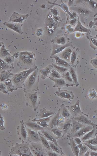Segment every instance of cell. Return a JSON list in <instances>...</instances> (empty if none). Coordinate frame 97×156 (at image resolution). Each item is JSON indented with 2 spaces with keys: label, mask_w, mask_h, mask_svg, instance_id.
Here are the masks:
<instances>
[{
  "label": "cell",
  "mask_w": 97,
  "mask_h": 156,
  "mask_svg": "<svg viewBox=\"0 0 97 156\" xmlns=\"http://www.w3.org/2000/svg\"><path fill=\"white\" fill-rule=\"evenodd\" d=\"M38 73V69L37 68L25 80L24 84V93L38 89V85L39 76Z\"/></svg>",
  "instance_id": "1"
},
{
  "label": "cell",
  "mask_w": 97,
  "mask_h": 156,
  "mask_svg": "<svg viewBox=\"0 0 97 156\" xmlns=\"http://www.w3.org/2000/svg\"><path fill=\"white\" fill-rule=\"evenodd\" d=\"M10 156H34L29 147V144L25 142L16 143L11 148Z\"/></svg>",
  "instance_id": "2"
},
{
  "label": "cell",
  "mask_w": 97,
  "mask_h": 156,
  "mask_svg": "<svg viewBox=\"0 0 97 156\" xmlns=\"http://www.w3.org/2000/svg\"><path fill=\"white\" fill-rule=\"evenodd\" d=\"M27 106L36 111L40 104V96L39 89L24 93Z\"/></svg>",
  "instance_id": "3"
},
{
  "label": "cell",
  "mask_w": 97,
  "mask_h": 156,
  "mask_svg": "<svg viewBox=\"0 0 97 156\" xmlns=\"http://www.w3.org/2000/svg\"><path fill=\"white\" fill-rule=\"evenodd\" d=\"M19 57L24 64L30 65L32 63L35 56L32 52L27 51H22L19 53Z\"/></svg>",
  "instance_id": "4"
},
{
  "label": "cell",
  "mask_w": 97,
  "mask_h": 156,
  "mask_svg": "<svg viewBox=\"0 0 97 156\" xmlns=\"http://www.w3.org/2000/svg\"><path fill=\"white\" fill-rule=\"evenodd\" d=\"M28 14H21L14 12L10 17L8 22L13 23L22 24L29 16Z\"/></svg>",
  "instance_id": "5"
},
{
  "label": "cell",
  "mask_w": 97,
  "mask_h": 156,
  "mask_svg": "<svg viewBox=\"0 0 97 156\" xmlns=\"http://www.w3.org/2000/svg\"><path fill=\"white\" fill-rule=\"evenodd\" d=\"M26 125L23 121L20 122V125L17 127V132L19 138L22 142H25L28 137V133Z\"/></svg>",
  "instance_id": "6"
},
{
  "label": "cell",
  "mask_w": 97,
  "mask_h": 156,
  "mask_svg": "<svg viewBox=\"0 0 97 156\" xmlns=\"http://www.w3.org/2000/svg\"><path fill=\"white\" fill-rule=\"evenodd\" d=\"M55 93L59 97L63 99L71 100L74 99L75 95L73 92L65 90H59L55 92Z\"/></svg>",
  "instance_id": "7"
},
{
  "label": "cell",
  "mask_w": 97,
  "mask_h": 156,
  "mask_svg": "<svg viewBox=\"0 0 97 156\" xmlns=\"http://www.w3.org/2000/svg\"><path fill=\"white\" fill-rule=\"evenodd\" d=\"M74 120L85 125L94 126V124L89 119L88 116L84 113L74 116L73 118Z\"/></svg>",
  "instance_id": "8"
},
{
  "label": "cell",
  "mask_w": 97,
  "mask_h": 156,
  "mask_svg": "<svg viewBox=\"0 0 97 156\" xmlns=\"http://www.w3.org/2000/svg\"><path fill=\"white\" fill-rule=\"evenodd\" d=\"M4 24L12 30L19 34L22 35L23 33L22 27V24L13 23L9 22H5L4 23Z\"/></svg>",
  "instance_id": "9"
},
{
  "label": "cell",
  "mask_w": 97,
  "mask_h": 156,
  "mask_svg": "<svg viewBox=\"0 0 97 156\" xmlns=\"http://www.w3.org/2000/svg\"><path fill=\"white\" fill-rule=\"evenodd\" d=\"M27 131L28 137L29 139L30 140L31 142H41L39 134L37 131L29 128H27Z\"/></svg>",
  "instance_id": "10"
},
{
  "label": "cell",
  "mask_w": 97,
  "mask_h": 156,
  "mask_svg": "<svg viewBox=\"0 0 97 156\" xmlns=\"http://www.w3.org/2000/svg\"><path fill=\"white\" fill-rule=\"evenodd\" d=\"M11 80L13 85L17 89L18 88H22L24 82L21 77L16 73L14 74L12 76Z\"/></svg>",
  "instance_id": "11"
},
{
  "label": "cell",
  "mask_w": 97,
  "mask_h": 156,
  "mask_svg": "<svg viewBox=\"0 0 97 156\" xmlns=\"http://www.w3.org/2000/svg\"><path fill=\"white\" fill-rule=\"evenodd\" d=\"M93 126L90 125L85 126L73 134V137H81L86 133L93 129Z\"/></svg>",
  "instance_id": "12"
},
{
  "label": "cell",
  "mask_w": 97,
  "mask_h": 156,
  "mask_svg": "<svg viewBox=\"0 0 97 156\" xmlns=\"http://www.w3.org/2000/svg\"><path fill=\"white\" fill-rule=\"evenodd\" d=\"M37 68V66H35L16 74L21 77L24 82L30 75Z\"/></svg>",
  "instance_id": "13"
},
{
  "label": "cell",
  "mask_w": 97,
  "mask_h": 156,
  "mask_svg": "<svg viewBox=\"0 0 97 156\" xmlns=\"http://www.w3.org/2000/svg\"><path fill=\"white\" fill-rule=\"evenodd\" d=\"M53 115L45 118L39 119H34L32 120V121L36 122L40 126L44 128L47 127L48 126V123Z\"/></svg>",
  "instance_id": "14"
},
{
  "label": "cell",
  "mask_w": 97,
  "mask_h": 156,
  "mask_svg": "<svg viewBox=\"0 0 97 156\" xmlns=\"http://www.w3.org/2000/svg\"><path fill=\"white\" fill-rule=\"evenodd\" d=\"M50 79L54 82V84L53 86L54 87H57L58 88V90L64 86H67V83L65 80L62 78H55L49 77Z\"/></svg>",
  "instance_id": "15"
},
{
  "label": "cell",
  "mask_w": 97,
  "mask_h": 156,
  "mask_svg": "<svg viewBox=\"0 0 97 156\" xmlns=\"http://www.w3.org/2000/svg\"><path fill=\"white\" fill-rule=\"evenodd\" d=\"M26 126L29 128L35 131H42L44 129V128L40 126L36 122L31 120L28 121L24 123Z\"/></svg>",
  "instance_id": "16"
},
{
  "label": "cell",
  "mask_w": 97,
  "mask_h": 156,
  "mask_svg": "<svg viewBox=\"0 0 97 156\" xmlns=\"http://www.w3.org/2000/svg\"><path fill=\"white\" fill-rule=\"evenodd\" d=\"M73 126L71 130V133L72 135L76 132L85 125L81 124L72 118Z\"/></svg>",
  "instance_id": "17"
},
{
  "label": "cell",
  "mask_w": 97,
  "mask_h": 156,
  "mask_svg": "<svg viewBox=\"0 0 97 156\" xmlns=\"http://www.w3.org/2000/svg\"><path fill=\"white\" fill-rule=\"evenodd\" d=\"M61 76L62 78H63L66 82L67 87L73 86L74 85L69 70L61 74Z\"/></svg>",
  "instance_id": "18"
},
{
  "label": "cell",
  "mask_w": 97,
  "mask_h": 156,
  "mask_svg": "<svg viewBox=\"0 0 97 156\" xmlns=\"http://www.w3.org/2000/svg\"><path fill=\"white\" fill-rule=\"evenodd\" d=\"M53 68V65H49L40 70L42 79L44 80L49 77L51 70Z\"/></svg>",
  "instance_id": "19"
},
{
  "label": "cell",
  "mask_w": 97,
  "mask_h": 156,
  "mask_svg": "<svg viewBox=\"0 0 97 156\" xmlns=\"http://www.w3.org/2000/svg\"><path fill=\"white\" fill-rule=\"evenodd\" d=\"M55 113L54 111L48 110L44 108L40 109L39 117L40 119L45 118L54 115Z\"/></svg>",
  "instance_id": "20"
},
{
  "label": "cell",
  "mask_w": 97,
  "mask_h": 156,
  "mask_svg": "<svg viewBox=\"0 0 97 156\" xmlns=\"http://www.w3.org/2000/svg\"><path fill=\"white\" fill-rule=\"evenodd\" d=\"M71 108L72 111L75 115V116L84 113L81 109L79 100H78L74 104L72 105Z\"/></svg>",
  "instance_id": "21"
},
{
  "label": "cell",
  "mask_w": 97,
  "mask_h": 156,
  "mask_svg": "<svg viewBox=\"0 0 97 156\" xmlns=\"http://www.w3.org/2000/svg\"><path fill=\"white\" fill-rule=\"evenodd\" d=\"M53 58L55 59L57 65L67 68H69L71 67L68 62L61 58L57 56H54Z\"/></svg>",
  "instance_id": "22"
},
{
  "label": "cell",
  "mask_w": 97,
  "mask_h": 156,
  "mask_svg": "<svg viewBox=\"0 0 97 156\" xmlns=\"http://www.w3.org/2000/svg\"><path fill=\"white\" fill-rule=\"evenodd\" d=\"M73 126L72 119L67 120L63 124L62 129L63 134L64 135L67 133L71 129Z\"/></svg>",
  "instance_id": "23"
},
{
  "label": "cell",
  "mask_w": 97,
  "mask_h": 156,
  "mask_svg": "<svg viewBox=\"0 0 97 156\" xmlns=\"http://www.w3.org/2000/svg\"><path fill=\"white\" fill-rule=\"evenodd\" d=\"M70 144L72 152L75 156H79L80 149L74 142L73 138H70Z\"/></svg>",
  "instance_id": "24"
},
{
  "label": "cell",
  "mask_w": 97,
  "mask_h": 156,
  "mask_svg": "<svg viewBox=\"0 0 97 156\" xmlns=\"http://www.w3.org/2000/svg\"><path fill=\"white\" fill-rule=\"evenodd\" d=\"M39 142H31L30 144L38 152L44 156V153L43 146Z\"/></svg>",
  "instance_id": "25"
},
{
  "label": "cell",
  "mask_w": 97,
  "mask_h": 156,
  "mask_svg": "<svg viewBox=\"0 0 97 156\" xmlns=\"http://www.w3.org/2000/svg\"><path fill=\"white\" fill-rule=\"evenodd\" d=\"M38 133L41 142L43 146L48 151H52L49 142L47 139L40 132H39Z\"/></svg>",
  "instance_id": "26"
},
{
  "label": "cell",
  "mask_w": 97,
  "mask_h": 156,
  "mask_svg": "<svg viewBox=\"0 0 97 156\" xmlns=\"http://www.w3.org/2000/svg\"><path fill=\"white\" fill-rule=\"evenodd\" d=\"M41 131L42 134L47 140L53 142L56 145L59 146L56 140L52 135L44 129Z\"/></svg>",
  "instance_id": "27"
},
{
  "label": "cell",
  "mask_w": 97,
  "mask_h": 156,
  "mask_svg": "<svg viewBox=\"0 0 97 156\" xmlns=\"http://www.w3.org/2000/svg\"><path fill=\"white\" fill-rule=\"evenodd\" d=\"M14 74L11 73L9 70H4L0 72V80L3 82L6 79L11 77Z\"/></svg>",
  "instance_id": "28"
},
{
  "label": "cell",
  "mask_w": 97,
  "mask_h": 156,
  "mask_svg": "<svg viewBox=\"0 0 97 156\" xmlns=\"http://www.w3.org/2000/svg\"><path fill=\"white\" fill-rule=\"evenodd\" d=\"M61 115L65 119L68 118L70 115V113L69 108L66 106L62 104L61 106Z\"/></svg>",
  "instance_id": "29"
},
{
  "label": "cell",
  "mask_w": 97,
  "mask_h": 156,
  "mask_svg": "<svg viewBox=\"0 0 97 156\" xmlns=\"http://www.w3.org/2000/svg\"><path fill=\"white\" fill-rule=\"evenodd\" d=\"M72 51L71 49H68L65 50L62 53L61 58L68 62H70Z\"/></svg>",
  "instance_id": "30"
},
{
  "label": "cell",
  "mask_w": 97,
  "mask_h": 156,
  "mask_svg": "<svg viewBox=\"0 0 97 156\" xmlns=\"http://www.w3.org/2000/svg\"><path fill=\"white\" fill-rule=\"evenodd\" d=\"M71 77L73 80L74 85L77 87L79 84L78 82L77 75L75 70L73 67H70L69 69Z\"/></svg>",
  "instance_id": "31"
},
{
  "label": "cell",
  "mask_w": 97,
  "mask_h": 156,
  "mask_svg": "<svg viewBox=\"0 0 97 156\" xmlns=\"http://www.w3.org/2000/svg\"><path fill=\"white\" fill-rule=\"evenodd\" d=\"M13 68L11 65L6 62L4 60L0 59V72L4 70H10Z\"/></svg>",
  "instance_id": "32"
},
{
  "label": "cell",
  "mask_w": 97,
  "mask_h": 156,
  "mask_svg": "<svg viewBox=\"0 0 97 156\" xmlns=\"http://www.w3.org/2000/svg\"><path fill=\"white\" fill-rule=\"evenodd\" d=\"M60 112L61 108H60L59 109L57 114L51 120L50 124L51 128H53L54 126H58L59 124V118L60 114Z\"/></svg>",
  "instance_id": "33"
},
{
  "label": "cell",
  "mask_w": 97,
  "mask_h": 156,
  "mask_svg": "<svg viewBox=\"0 0 97 156\" xmlns=\"http://www.w3.org/2000/svg\"><path fill=\"white\" fill-rule=\"evenodd\" d=\"M3 82L6 85L8 92H12L13 90H16V89L13 85L11 80L9 78H8Z\"/></svg>",
  "instance_id": "34"
},
{
  "label": "cell",
  "mask_w": 97,
  "mask_h": 156,
  "mask_svg": "<svg viewBox=\"0 0 97 156\" xmlns=\"http://www.w3.org/2000/svg\"><path fill=\"white\" fill-rule=\"evenodd\" d=\"M49 77L57 78H62L61 74L57 70L53 68L51 70Z\"/></svg>",
  "instance_id": "35"
},
{
  "label": "cell",
  "mask_w": 97,
  "mask_h": 156,
  "mask_svg": "<svg viewBox=\"0 0 97 156\" xmlns=\"http://www.w3.org/2000/svg\"><path fill=\"white\" fill-rule=\"evenodd\" d=\"M94 130H92L88 132L82 137H81V139L82 142H84L90 139L92 136L94 132Z\"/></svg>",
  "instance_id": "36"
},
{
  "label": "cell",
  "mask_w": 97,
  "mask_h": 156,
  "mask_svg": "<svg viewBox=\"0 0 97 156\" xmlns=\"http://www.w3.org/2000/svg\"><path fill=\"white\" fill-rule=\"evenodd\" d=\"M53 68L58 71L61 75L68 70L69 68H67L58 66L57 65L52 64Z\"/></svg>",
  "instance_id": "37"
},
{
  "label": "cell",
  "mask_w": 97,
  "mask_h": 156,
  "mask_svg": "<svg viewBox=\"0 0 97 156\" xmlns=\"http://www.w3.org/2000/svg\"><path fill=\"white\" fill-rule=\"evenodd\" d=\"M53 21H50L47 23L46 25V28L48 32L50 34H52L54 31L55 25Z\"/></svg>",
  "instance_id": "38"
},
{
  "label": "cell",
  "mask_w": 97,
  "mask_h": 156,
  "mask_svg": "<svg viewBox=\"0 0 97 156\" xmlns=\"http://www.w3.org/2000/svg\"><path fill=\"white\" fill-rule=\"evenodd\" d=\"M49 142L52 151L58 154H61V151L59 147V146L56 145L52 142L50 141Z\"/></svg>",
  "instance_id": "39"
},
{
  "label": "cell",
  "mask_w": 97,
  "mask_h": 156,
  "mask_svg": "<svg viewBox=\"0 0 97 156\" xmlns=\"http://www.w3.org/2000/svg\"><path fill=\"white\" fill-rule=\"evenodd\" d=\"M88 96L90 99L92 100L97 97V94L94 89L89 90L87 92Z\"/></svg>",
  "instance_id": "40"
},
{
  "label": "cell",
  "mask_w": 97,
  "mask_h": 156,
  "mask_svg": "<svg viewBox=\"0 0 97 156\" xmlns=\"http://www.w3.org/2000/svg\"><path fill=\"white\" fill-rule=\"evenodd\" d=\"M0 51L1 55L2 57H5L8 56H11L4 45L1 47Z\"/></svg>",
  "instance_id": "41"
},
{
  "label": "cell",
  "mask_w": 97,
  "mask_h": 156,
  "mask_svg": "<svg viewBox=\"0 0 97 156\" xmlns=\"http://www.w3.org/2000/svg\"><path fill=\"white\" fill-rule=\"evenodd\" d=\"M51 132L55 135L58 137L60 138L63 136V133L60 129L58 128L52 129Z\"/></svg>",
  "instance_id": "42"
},
{
  "label": "cell",
  "mask_w": 97,
  "mask_h": 156,
  "mask_svg": "<svg viewBox=\"0 0 97 156\" xmlns=\"http://www.w3.org/2000/svg\"><path fill=\"white\" fill-rule=\"evenodd\" d=\"M88 150V148L86 145L83 144L82 146L80 148L79 156H84Z\"/></svg>",
  "instance_id": "43"
},
{
  "label": "cell",
  "mask_w": 97,
  "mask_h": 156,
  "mask_svg": "<svg viewBox=\"0 0 97 156\" xmlns=\"http://www.w3.org/2000/svg\"><path fill=\"white\" fill-rule=\"evenodd\" d=\"M67 46V45H65L62 46L57 47L55 48L53 50L52 53V55H54L60 52Z\"/></svg>",
  "instance_id": "44"
},
{
  "label": "cell",
  "mask_w": 97,
  "mask_h": 156,
  "mask_svg": "<svg viewBox=\"0 0 97 156\" xmlns=\"http://www.w3.org/2000/svg\"><path fill=\"white\" fill-rule=\"evenodd\" d=\"M77 56L76 53L75 52H73L71 54L70 62L72 66L74 65L77 61Z\"/></svg>",
  "instance_id": "45"
},
{
  "label": "cell",
  "mask_w": 97,
  "mask_h": 156,
  "mask_svg": "<svg viewBox=\"0 0 97 156\" xmlns=\"http://www.w3.org/2000/svg\"><path fill=\"white\" fill-rule=\"evenodd\" d=\"M0 92L5 94L8 93V92L7 87L4 82H2L0 83Z\"/></svg>",
  "instance_id": "46"
},
{
  "label": "cell",
  "mask_w": 97,
  "mask_h": 156,
  "mask_svg": "<svg viewBox=\"0 0 97 156\" xmlns=\"http://www.w3.org/2000/svg\"><path fill=\"white\" fill-rule=\"evenodd\" d=\"M13 57L11 56H8L5 58L4 61L8 64L11 65L13 61Z\"/></svg>",
  "instance_id": "47"
},
{
  "label": "cell",
  "mask_w": 97,
  "mask_h": 156,
  "mask_svg": "<svg viewBox=\"0 0 97 156\" xmlns=\"http://www.w3.org/2000/svg\"><path fill=\"white\" fill-rule=\"evenodd\" d=\"M66 41L65 38L63 36H62L57 39L56 43L58 44H63L65 43Z\"/></svg>",
  "instance_id": "48"
},
{
  "label": "cell",
  "mask_w": 97,
  "mask_h": 156,
  "mask_svg": "<svg viewBox=\"0 0 97 156\" xmlns=\"http://www.w3.org/2000/svg\"><path fill=\"white\" fill-rule=\"evenodd\" d=\"M29 147L32 153L34 156H42L41 154L37 152L30 144Z\"/></svg>",
  "instance_id": "49"
},
{
  "label": "cell",
  "mask_w": 97,
  "mask_h": 156,
  "mask_svg": "<svg viewBox=\"0 0 97 156\" xmlns=\"http://www.w3.org/2000/svg\"><path fill=\"white\" fill-rule=\"evenodd\" d=\"M83 142V144L86 145L89 148L93 151H95L97 150L96 147L94 145L89 144L85 142Z\"/></svg>",
  "instance_id": "50"
},
{
  "label": "cell",
  "mask_w": 97,
  "mask_h": 156,
  "mask_svg": "<svg viewBox=\"0 0 97 156\" xmlns=\"http://www.w3.org/2000/svg\"><path fill=\"white\" fill-rule=\"evenodd\" d=\"M84 142H85L93 145H97V139L96 138H93L86 141Z\"/></svg>",
  "instance_id": "51"
},
{
  "label": "cell",
  "mask_w": 97,
  "mask_h": 156,
  "mask_svg": "<svg viewBox=\"0 0 97 156\" xmlns=\"http://www.w3.org/2000/svg\"><path fill=\"white\" fill-rule=\"evenodd\" d=\"M4 121L3 118L1 114L0 115V129L1 130H3L5 129L4 126Z\"/></svg>",
  "instance_id": "52"
},
{
  "label": "cell",
  "mask_w": 97,
  "mask_h": 156,
  "mask_svg": "<svg viewBox=\"0 0 97 156\" xmlns=\"http://www.w3.org/2000/svg\"><path fill=\"white\" fill-rule=\"evenodd\" d=\"M48 156H59V154L56 153L52 151H48L47 152Z\"/></svg>",
  "instance_id": "53"
},
{
  "label": "cell",
  "mask_w": 97,
  "mask_h": 156,
  "mask_svg": "<svg viewBox=\"0 0 97 156\" xmlns=\"http://www.w3.org/2000/svg\"><path fill=\"white\" fill-rule=\"evenodd\" d=\"M73 139L74 142L77 145L81 144L82 142L81 139L79 137H74Z\"/></svg>",
  "instance_id": "54"
},
{
  "label": "cell",
  "mask_w": 97,
  "mask_h": 156,
  "mask_svg": "<svg viewBox=\"0 0 97 156\" xmlns=\"http://www.w3.org/2000/svg\"><path fill=\"white\" fill-rule=\"evenodd\" d=\"M91 62L93 66L95 67H97V58L92 60Z\"/></svg>",
  "instance_id": "55"
},
{
  "label": "cell",
  "mask_w": 97,
  "mask_h": 156,
  "mask_svg": "<svg viewBox=\"0 0 97 156\" xmlns=\"http://www.w3.org/2000/svg\"><path fill=\"white\" fill-rule=\"evenodd\" d=\"M65 119L61 115H60V114L59 118V124L63 123L64 122Z\"/></svg>",
  "instance_id": "56"
},
{
  "label": "cell",
  "mask_w": 97,
  "mask_h": 156,
  "mask_svg": "<svg viewBox=\"0 0 97 156\" xmlns=\"http://www.w3.org/2000/svg\"><path fill=\"white\" fill-rule=\"evenodd\" d=\"M91 40L92 42L95 45L97 46V41L95 39L91 38Z\"/></svg>",
  "instance_id": "57"
},
{
  "label": "cell",
  "mask_w": 97,
  "mask_h": 156,
  "mask_svg": "<svg viewBox=\"0 0 97 156\" xmlns=\"http://www.w3.org/2000/svg\"><path fill=\"white\" fill-rule=\"evenodd\" d=\"M90 156H97V153L91 151L90 152Z\"/></svg>",
  "instance_id": "58"
},
{
  "label": "cell",
  "mask_w": 97,
  "mask_h": 156,
  "mask_svg": "<svg viewBox=\"0 0 97 156\" xmlns=\"http://www.w3.org/2000/svg\"><path fill=\"white\" fill-rule=\"evenodd\" d=\"M19 53L18 52H16L14 54L13 56L15 58H17L19 57Z\"/></svg>",
  "instance_id": "59"
},
{
  "label": "cell",
  "mask_w": 97,
  "mask_h": 156,
  "mask_svg": "<svg viewBox=\"0 0 97 156\" xmlns=\"http://www.w3.org/2000/svg\"><path fill=\"white\" fill-rule=\"evenodd\" d=\"M51 11L52 13L54 15H56L57 14V11L56 10L53 9Z\"/></svg>",
  "instance_id": "60"
},
{
  "label": "cell",
  "mask_w": 97,
  "mask_h": 156,
  "mask_svg": "<svg viewBox=\"0 0 97 156\" xmlns=\"http://www.w3.org/2000/svg\"><path fill=\"white\" fill-rule=\"evenodd\" d=\"M90 156V152L88 150L85 153L83 156Z\"/></svg>",
  "instance_id": "61"
},
{
  "label": "cell",
  "mask_w": 97,
  "mask_h": 156,
  "mask_svg": "<svg viewBox=\"0 0 97 156\" xmlns=\"http://www.w3.org/2000/svg\"><path fill=\"white\" fill-rule=\"evenodd\" d=\"M83 144H82L81 143V144L77 145H78V147H79V149H80V148H81L83 146Z\"/></svg>",
  "instance_id": "62"
}]
</instances>
